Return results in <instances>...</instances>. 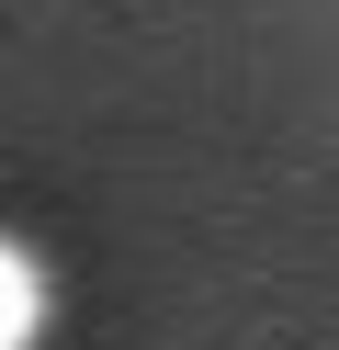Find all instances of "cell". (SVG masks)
<instances>
[{
  "instance_id": "obj_1",
  "label": "cell",
  "mask_w": 339,
  "mask_h": 350,
  "mask_svg": "<svg viewBox=\"0 0 339 350\" xmlns=\"http://www.w3.org/2000/svg\"><path fill=\"white\" fill-rule=\"evenodd\" d=\"M45 339V271L0 237V350H34Z\"/></svg>"
}]
</instances>
